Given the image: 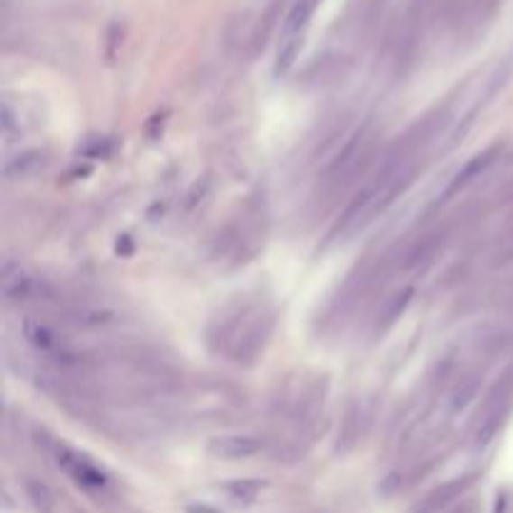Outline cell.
Instances as JSON below:
<instances>
[{"instance_id":"cell-1","label":"cell","mask_w":513,"mask_h":513,"mask_svg":"<svg viewBox=\"0 0 513 513\" xmlns=\"http://www.w3.org/2000/svg\"><path fill=\"white\" fill-rule=\"evenodd\" d=\"M276 328V316L266 303H238L234 308L215 318L208 331V344L215 353H221L234 363L251 366L270 344Z\"/></svg>"},{"instance_id":"cell-2","label":"cell","mask_w":513,"mask_h":513,"mask_svg":"<svg viewBox=\"0 0 513 513\" xmlns=\"http://www.w3.org/2000/svg\"><path fill=\"white\" fill-rule=\"evenodd\" d=\"M513 406V366L503 371L499 380L493 383L491 390L486 393V398L481 403L479 421H476V431H473V446L486 448L499 431L506 424L508 413Z\"/></svg>"},{"instance_id":"cell-3","label":"cell","mask_w":513,"mask_h":513,"mask_svg":"<svg viewBox=\"0 0 513 513\" xmlns=\"http://www.w3.org/2000/svg\"><path fill=\"white\" fill-rule=\"evenodd\" d=\"M0 290L5 303H31V301H53L50 289L43 280L28 276L21 266L5 263L3 268V279H0Z\"/></svg>"},{"instance_id":"cell-4","label":"cell","mask_w":513,"mask_h":513,"mask_svg":"<svg viewBox=\"0 0 513 513\" xmlns=\"http://www.w3.org/2000/svg\"><path fill=\"white\" fill-rule=\"evenodd\" d=\"M263 451V438L251 434H224L208 441V453L221 461H246Z\"/></svg>"},{"instance_id":"cell-5","label":"cell","mask_w":513,"mask_h":513,"mask_svg":"<svg viewBox=\"0 0 513 513\" xmlns=\"http://www.w3.org/2000/svg\"><path fill=\"white\" fill-rule=\"evenodd\" d=\"M501 156H503V145L496 143L491 145V148H486V151L476 153L471 160H466L463 168H461L456 176L451 179V183H448L446 190H444V201L453 198V196L461 193L463 188H469L471 183L476 179H481V176H483V173H486V170H489V168H491Z\"/></svg>"},{"instance_id":"cell-6","label":"cell","mask_w":513,"mask_h":513,"mask_svg":"<svg viewBox=\"0 0 513 513\" xmlns=\"http://www.w3.org/2000/svg\"><path fill=\"white\" fill-rule=\"evenodd\" d=\"M471 486H473V476H461V479H451L446 483H441L438 489L426 496L421 506H418V511L416 513H441L446 511L451 503L461 499L463 493L469 491Z\"/></svg>"},{"instance_id":"cell-7","label":"cell","mask_w":513,"mask_h":513,"mask_svg":"<svg viewBox=\"0 0 513 513\" xmlns=\"http://www.w3.org/2000/svg\"><path fill=\"white\" fill-rule=\"evenodd\" d=\"M316 5H318V0H296V3L290 5L286 23H283V38H280V43L303 45V33H306L313 13H316Z\"/></svg>"},{"instance_id":"cell-8","label":"cell","mask_w":513,"mask_h":513,"mask_svg":"<svg viewBox=\"0 0 513 513\" xmlns=\"http://www.w3.org/2000/svg\"><path fill=\"white\" fill-rule=\"evenodd\" d=\"M413 286H406V289H398L396 293H390L386 301L380 303L379 316H376V334H386L390 325H396V321L401 318L406 308L411 306L413 301Z\"/></svg>"},{"instance_id":"cell-9","label":"cell","mask_w":513,"mask_h":513,"mask_svg":"<svg viewBox=\"0 0 513 513\" xmlns=\"http://www.w3.org/2000/svg\"><path fill=\"white\" fill-rule=\"evenodd\" d=\"M58 466H63L73 479L83 483V486H88V489H101V486H105V476H103L101 471L96 469L93 463H88V461L73 456L70 451H60V453H58Z\"/></svg>"},{"instance_id":"cell-10","label":"cell","mask_w":513,"mask_h":513,"mask_svg":"<svg viewBox=\"0 0 513 513\" xmlns=\"http://www.w3.org/2000/svg\"><path fill=\"white\" fill-rule=\"evenodd\" d=\"M479 389H481V373L479 371H469V373H463V376H458L456 386L451 389L448 393V413H461L466 411L471 406V401L479 396Z\"/></svg>"},{"instance_id":"cell-11","label":"cell","mask_w":513,"mask_h":513,"mask_svg":"<svg viewBox=\"0 0 513 513\" xmlns=\"http://www.w3.org/2000/svg\"><path fill=\"white\" fill-rule=\"evenodd\" d=\"M70 321L80 328H103V325H111L115 316L98 306H76L70 311Z\"/></svg>"},{"instance_id":"cell-12","label":"cell","mask_w":513,"mask_h":513,"mask_svg":"<svg viewBox=\"0 0 513 513\" xmlns=\"http://www.w3.org/2000/svg\"><path fill=\"white\" fill-rule=\"evenodd\" d=\"M43 166V153L41 151H28V153H23V156H15L11 160H5V166H3V173H5V179H23V176H28V173H33L35 168Z\"/></svg>"},{"instance_id":"cell-13","label":"cell","mask_w":513,"mask_h":513,"mask_svg":"<svg viewBox=\"0 0 513 513\" xmlns=\"http://www.w3.org/2000/svg\"><path fill=\"white\" fill-rule=\"evenodd\" d=\"M25 489H28V499L33 503L35 511L53 513V508H56V496H53V491L45 486L43 481H28Z\"/></svg>"},{"instance_id":"cell-14","label":"cell","mask_w":513,"mask_h":513,"mask_svg":"<svg viewBox=\"0 0 513 513\" xmlns=\"http://www.w3.org/2000/svg\"><path fill=\"white\" fill-rule=\"evenodd\" d=\"M263 481L258 479H241L228 483V496L234 499L235 503H253L258 499V493L263 491Z\"/></svg>"},{"instance_id":"cell-15","label":"cell","mask_w":513,"mask_h":513,"mask_svg":"<svg viewBox=\"0 0 513 513\" xmlns=\"http://www.w3.org/2000/svg\"><path fill=\"white\" fill-rule=\"evenodd\" d=\"M493 266H503V263H511L513 261V225L506 231L503 238H499V243L493 248Z\"/></svg>"},{"instance_id":"cell-16","label":"cell","mask_w":513,"mask_h":513,"mask_svg":"<svg viewBox=\"0 0 513 513\" xmlns=\"http://www.w3.org/2000/svg\"><path fill=\"white\" fill-rule=\"evenodd\" d=\"M186 513H221V511H215L213 506H206V503H193V506L186 508Z\"/></svg>"},{"instance_id":"cell-17","label":"cell","mask_w":513,"mask_h":513,"mask_svg":"<svg viewBox=\"0 0 513 513\" xmlns=\"http://www.w3.org/2000/svg\"><path fill=\"white\" fill-rule=\"evenodd\" d=\"M451 513H476V503H463V506H458V508H453Z\"/></svg>"}]
</instances>
